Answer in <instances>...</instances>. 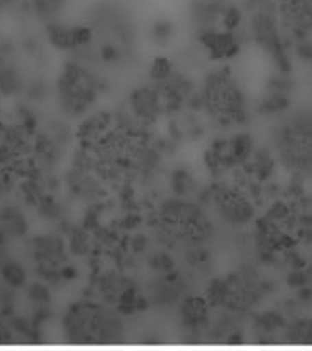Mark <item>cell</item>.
Wrapping results in <instances>:
<instances>
[{
	"label": "cell",
	"instance_id": "1",
	"mask_svg": "<svg viewBox=\"0 0 312 351\" xmlns=\"http://www.w3.org/2000/svg\"><path fill=\"white\" fill-rule=\"evenodd\" d=\"M155 228L167 245L180 248L202 246L213 234L207 214L195 204L182 199L167 200L158 207Z\"/></svg>",
	"mask_w": 312,
	"mask_h": 351
},
{
	"label": "cell",
	"instance_id": "2",
	"mask_svg": "<svg viewBox=\"0 0 312 351\" xmlns=\"http://www.w3.org/2000/svg\"><path fill=\"white\" fill-rule=\"evenodd\" d=\"M68 341L78 345H107L124 339V322L116 311L97 302H78L63 319Z\"/></svg>",
	"mask_w": 312,
	"mask_h": 351
},
{
	"label": "cell",
	"instance_id": "3",
	"mask_svg": "<svg viewBox=\"0 0 312 351\" xmlns=\"http://www.w3.org/2000/svg\"><path fill=\"white\" fill-rule=\"evenodd\" d=\"M200 102L204 110L222 126L243 124L248 117L245 94L229 71L221 70L207 75Z\"/></svg>",
	"mask_w": 312,
	"mask_h": 351
},
{
	"label": "cell",
	"instance_id": "4",
	"mask_svg": "<svg viewBox=\"0 0 312 351\" xmlns=\"http://www.w3.org/2000/svg\"><path fill=\"white\" fill-rule=\"evenodd\" d=\"M282 163L297 173L312 175V114L293 116L277 132Z\"/></svg>",
	"mask_w": 312,
	"mask_h": 351
},
{
	"label": "cell",
	"instance_id": "5",
	"mask_svg": "<svg viewBox=\"0 0 312 351\" xmlns=\"http://www.w3.org/2000/svg\"><path fill=\"white\" fill-rule=\"evenodd\" d=\"M97 82L85 68L71 64L67 68L63 78L60 80V100L63 109L71 116L84 114L91 109L97 99Z\"/></svg>",
	"mask_w": 312,
	"mask_h": 351
},
{
	"label": "cell",
	"instance_id": "6",
	"mask_svg": "<svg viewBox=\"0 0 312 351\" xmlns=\"http://www.w3.org/2000/svg\"><path fill=\"white\" fill-rule=\"evenodd\" d=\"M258 284L250 275L232 274L213 287L214 302L222 304L231 311H248L258 302Z\"/></svg>",
	"mask_w": 312,
	"mask_h": 351
},
{
	"label": "cell",
	"instance_id": "7",
	"mask_svg": "<svg viewBox=\"0 0 312 351\" xmlns=\"http://www.w3.org/2000/svg\"><path fill=\"white\" fill-rule=\"evenodd\" d=\"M213 200L216 204L219 216L226 223L241 226L253 219L254 209L250 199L232 185H217L213 192Z\"/></svg>",
	"mask_w": 312,
	"mask_h": 351
},
{
	"label": "cell",
	"instance_id": "8",
	"mask_svg": "<svg viewBox=\"0 0 312 351\" xmlns=\"http://www.w3.org/2000/svg\"><path fill=\"white\" fill-rule=\"evenodd\" d=\"M129 106H131L132 114L138 117L139 123H153L158 119L161 112V102L160 95L153 88H138L131 94L129 99Z\"/></svg>",
	"mask_w": 312,
	"mask_h": 351
},
{
	"label": "cell",
	"instance_id": "9",
	"mask_svg": "<svg viewBox=\"0 0 312 351\" xmlns=\"http://www.w3.org/2000/svg\"><path fill=\"white\" fill-rule=\"evenodd\" d=\"M282 10L296 31L312 29V0H283Z\"/></svg>",
	"mask_w": 312,
	"mask_h": 351
},
{
	"label": "cell",
	"instance_id": "10",
	"mask_svg": "<svg viewBox=\"0 0 312 351\" xmlns=\"http://www.w3.org/2000/svg\"><path fill=\"white\" fill-rule=\"evenodd\" d=\"M253 27L261 46H265L268 51H280V39H278L277 29H275L274 21L267 14H260L254 17Z\"/></svg>",
	"mask_w": 312,
	"mask_h": 351
},
{
	"label": "cell",
	"instance_id": "11",
	"mask_svg": "<svg viewBox=\"0 0 312 351\" xmlns=\"http://www.w3.org/2000/svg\"><path fill=\"white\" fill-rule=\"evenodd\" d=\"M51 39L56 46L64 49L77 48V46L85 45L91 39V31L85 27H70V29H55L51 32Z\"/></svg>",
	"mask_w": 312,
	"mask_h": 351
},
{
	"label": "cell",
	"instance_id": "12",
	"mask_svg": "<svg viewBox=\"0 0 312 351\" xmlns=\"http://www.w3.org/2000/svg\"><path fill=\"white\" fill-rule=\"evenodd\" d=\"M209 314V306L202 297H187L182 304V319L189 326H200L207 319Z\"/></svg>",
	"mask_w": 312,
	"mask_h": 351
},
{
	"label": "cell",
	"instance_id": "13",
	"mask_svg": "<svg viewBox=\"0 0 312 351\" xmlns=\"http://www.w3.org/2000/svg\"><path fill=\"white\" fill-rule=\"evenodd\" d=\"M287 339L290 343H306L312 345V319H300L293 322L287 331Z\"/></svg>",
	"mask_w": 312,
	"mask_h": 351
},
{
	"label": "cell",
	"instance_id": "14",
	"mask_svg": "<svg viewBox=\"0 0 312 351\" xmlns=\"http://www.w3.org/2000/svg\"><path fill=\"white\" fill-rule=\"evenodd\" d=\"M153 73H155L156 78H165L170 75V64H168L167 60H158L153 66Z\"/></svg>",
	"mask_w": 312,
	"mask_h": 351
}]
</instances>
